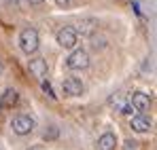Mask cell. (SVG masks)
<instances>
[{
  "instance_id": "cell-18",
  "label": "cell",
  "mask_w": 157,
  "mask_h": 150,
  "mask_svg": "<svg viewBox=\"0 0 157 150\" xmlns=\"http://www.w3.org/2000/svg\"><path fill=\"white\" fill-rule=\"evenodd\" d=\"M6 2H15V4H17V2H19V0H6Z\"/></svg>"
},
{
  "instance_id": "cell-5",
  "label": "cell",
  "mask_w": 157,
  "mask_h": 150,
  "mask_svg": "<svg viewBox=\"0 0 157 150\" xmlns=\"http://www.w3.org/2000/svg\"><path fill=\"white\" fill-rule=\"evenodd\" d=\"M62 91H64V95H68V97H78V95H83L85 85H83V80L77 78V76H68V78L62 82Z\"/></svg>"
},
{
  "instance_id": "cell-9",
  "label": "cell",
  "mask_w": 157,
  "mask_h": 150,
  "mask_svg": "<svg viewBox=\"0 0 157 150\" xmlns=\"http://www.w3.org/2000/svg\"><path fill=\"white\" fill-rule=\"evenodd\" d=\"M151 125H153L151 119H149V116H142V114L130 119V127H132V131H136V133H147V131H151Z\"/></svg>"
},
{
  "instance_id": "cell-19",
  "label": "cell",
  "mask_w": 157,
  "mask_h": 150,
  "mask_svg": "<svg viewBox=\"0 0 157 150\" xmlns=\"http://www.w3.org/2000/svg\"><path fill=\"white\" fill-rule=\"evenodd\" d=\"M32 150H43V148H40V146H36V148H32Z\"/></svg>"
},
{
  "instance_id": "cell-11",
  "label": "cell",
  "mask_w": 157,
  "mask_h": 150,
  "mask_svg": "<svg viewBox=\"0 0 157 150\" xmlns=\"http://www.w3.org/2000/svg\"><path fill=\"white\" fill-rule=\"evenodd\" d=\"M19 101V93L15 89H6L2 93V100H0V108H15Z\"/></svg>"
},
{
  "instance_id": "cell-3",
  "label": "cell",
  "mask_w": 157,
  "mask_h": 150,
  "mask_svg": "<svg viewBox=\"0 0 157 150\" xmlns=\"http://www.w3.org/2000/svg\"><path fill=\"white\" fill-rule=\"evenodd\" d=\"M66 66L70 70H85L89 66V53L85 49H75L66 57Z\"/></svg>"
},
{
  "instance_id": "cell-17",
  "label": "cell",
  "mask_w": 157,
  "mask_h": 150,
  "mask_svg": "<svg viewBox=\"0 0 157 150\" xmlns=\"http://www.w3.org/2000/svg\"><path fill=\"white\" fill-rule=\"evenodd\" d=\"M2 72H4V66H2V61H0V76H2Z\"/></svg>"
},
{
  "instance_id": "cell-8",
  "label": "cell",
  "mask_w": 157,
  "mask_h": 150,
  "mask_svg": "<svg viewBox=\"0 0 157 150\" xmlns=\"http://www.w3.org/2000/svg\"><path fill=\"white\" fill-rule=\"evenodd\" d=\"M130 106L134 108V112H144V110H149V108H151V97H149V93H142V91L132 93Z\"/></svg>"
},
{
  "instance_id": "cell-7",
  "label": "cell",
  "mask_w": 157,
  "mask_h": 150,
  "mask_svg": "<svg viewBox=\"0 0 157 150\" xmlns=\"http://www.w3.org/2000/svg\"><path fill=\"white\" fill-rule=\"evenodd\" d=\"M28 70H30V74L36 76L38 80H45L47 74H49L47 61H45L43 57H34V59H30V61H28Z\"/></svg>"
},
{
  "instance_id": "cell-10",
  "label": "cell",
  "mask_w": 157,
  "mask_h": 150,
  "mask_svg": "<svg viewBox=\"0 0 157 150\" xmlns=\"http://www.w3.org/2000/svg\"><path fill=\"white\" fill-rule=\"evenodd\" d=\"M117 148V135L113 131H106L98 137V150H115Z\"/></svg>"
},
{
  "instance_id": "cell-13",
  "label": "cell",
  "mask_w": 157,
  "mask_h": 150,
  "mask_svg": "<svg viewBox=\"0 0 157 150\" xmlns=\"http://www.w3.org/2000/svg\"><path fill=\"white\" fill-rule=\"evenodd\" d=\"M43 91H45L51 100H55V93H53V87H51V82H49V80H43Z\"/></svg>"
},
{
  "instance_id": "cell-2",
  "label": "cell",
  "mask_w": 157,
  "mask_h": 150,
  "mask_svg": "<svg viewBox=\"0 0 157 150\" xmlns=\"http://www.w3.org/2000/svg\"><path fill=\"white\" fill-rule=\"evenodd\" d=\"M34 127H36V121H34L30 114H17V116L11 121V129H13V133H17V135H28V133H32Z\"/></svg>"
},
{
  "instance_id": "cell-16",
  "label": "cell",
  "mask_w": 157,
  "mask_h": 150,
  "mask_svg": "<svg viewBox=\"0 0 157 150\" xmlns=\"http://www.w3.org/2000/svg\"><path fill=\"white\" fill-rule=\"evenodd\" d=\"M28 2H30V4H32V6H38V4H43V2H45V0H28Z\"/></svg>"
},
{
  "instance_id": "cell-15",
  "label": "cell",
  "mask_w": 157,
  "mask_h": 150,
  "mask_svg": "<svg viewBox=\"0 0 157 150\" xmlns=\"http://www.w3.org/2000/svg\"><path fill=\"white\" fill-rule=\"evenodd\" d=\"M123 150H138V142H136V140H125Z\"/></svg>"
},
{
  "instance_id": "cell-12",
  "label": "cell",
  "mask_w": 157,
  "mask_h": 150,
  "mask_svg": "<svg viewBox=\"0 0 157 150\" xmlns=\"http://www.w3.org/2000/svg\"><path fill=\"white\" fill-rule=\"evenodd\" d=\"M43 137H45L47 142H51V140H55V137H57V127H55V125H51L49 129H45Z\"/></svg>"
},
{
  "instance_id": "cell-14",
  "label": "cell",
  "mask_w": 157,
  "mask_h": 150,
  "mask_svg": "<svg viewBox=\"0 0 157 150\" xmlns=\"http://www.w3.org/2000/svg\"><path fill=\"white\" fill-rule=\"evenodd\" d=\"M75 2H77V0H55V4H57L59 9H70Z\"/></svg>"
},
{
  "instance_id": "cell-4",
  "label": "cell",
  "mask_w": 157,
  "mask_h": 150,
  "mask_svg": "<svg viewBox=\"0 0 157 150\" xmlns=\"http://www.w3.org/2000/svg\"><path fill=\"white\" fill-rule=\"evenodd\" d=\"M55 40H57V45H59V47L75 51V47H77V42H78V36H77V32H75V27L66 25V27H62V30L57 32Z\"/></svg>"
},
{
  "instance_id": "cell-6",
  "label": "cell",
  "mask_w": 157,
  "mask_h": 150,
  "mask_svg": "<svg viewBox=\"0 0 157 150\" xmlns=\"http://www.w3.org/2000/svg\"><path fill=\"white\" fill-rule=\"evenodd\" d=\"M98 25H100V21L96 19V17H83L81 21L77 24V27H75V32H77V36L81 34V36H94L96 32H98Z\"/></svg>"
},
{
  "instance_id": "cell-1",
  "label": "cell",
  "mask_w": 157,
  "mask_h": 150,
  "mask_svg": "<svg viewBox=\"0 0 157 150\" xmlns=\"http://www.w3.org/2000/svg\"><path fill=\"white\" fill-rule=\"evenodd\" d=\"M38 32L34 27H24L21 34H19V49L24 51L26 55H32L38 51Z\"/></svg>"
}]
</instances>
